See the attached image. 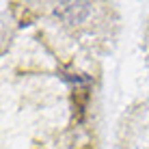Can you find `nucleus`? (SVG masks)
<instances>
[]
</instances>
